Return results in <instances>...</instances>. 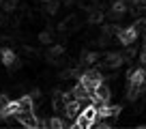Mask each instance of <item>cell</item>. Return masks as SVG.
I'll return each mask as SVG.
<instances>
[{"label":"cell","instance_id":"ba28073f","mask_svg":"<svg viewBox=\"0 0 146 129\" xmlns=\"http://www.w3.org/2000/svg\"><path fill=\"white\" fill-rule=\"evenodd\" d=\"M88 22H90V24H99V22H103V13H101V11H92L90 17H88Z\"/></svg>","mask_w":146,"mask_h":129},{"label":"cell","instance_id":"30bf717a","mask_svg":"<svg viewBox=\"0 0 146 129\" xmlns=\"http://www.w3.org/2000/svg\"><path fill=\"white\" fill-rule=\"evenodd\" d=\"M39 41H41L43 45H50L52 43V35L50 32H41V35H39Z\"/></svg>","mask_w":146,"mask_h":129},{"label":"cell","instance_id":"52a82bcc","mask_svg":"<svg viewBox=\"0 0 146 129\" xmlns=\"http://www.w3.org/2000/svg\"><path fill=\"white\" fill-rule=\"evenodd\" d=\"M64 54V47L60 45V43H54V45H50V56H62Z\"/></svg>","mask_w":146,"mask_h":129},{"label":"cell","instance_id":"6da1fadb","mask_svg":"<svg viewBox=\"0 0 146 129\" xmlns=\"http://www.w3.org/2000/svg\"><path fill=\"white\" fill-rule=\"evenodd\" d=\"M95 120H97V106L95 103H86V106H82V110H80V114L75 116L73 123L80 129H88V127H92Z\"/></svg>","mask_w":146,"mask_h":129},{"label":"cell","instance_id":"277c9868","mask_svg":"<svg viewBox=\"0 0 146 129\" xmlns=\"http://www.w3.org/2000/svg\"><path fill=\"white\" fill-rule=\"evenodd\" d=\"M0 58H2V64H5V67H13L15 60H17L13 50H2V52H0Z\"/></svg>","mask_w":146,"mask_h":129},{"label":"cell","instance_id":"3957f363","mask_svg":"<svg viewBox=\"0 0 146 129\" xmlns=\"http://www.w3.org/2000/svg\"><path fill=\"white\" fill-rule=\"evenodd\" d=\"M103 64H105V69H118V67H123L125 64L123 52H108L103 56Z\"/></svg>","mask_w":146,"mask_h":129},{"label":"cell","instance_id":"8fae6325","mask_svg":"<svg viewBox=\"0 0 146 129\" xmlns=\"http://www.w3.org/2000/svg\"><path fill=\"white\" fill-rule=\"evenodd\" d=\"M140 64H142V67H146V50L140 52Z\"/></svg>","mask_w":146,"mask_h":129},{"label":"cell","instance_id":"5b68a950","mask_svg":"<svg viewBox=\"0 0 146 129\" xmlns=\"http://www.w3.org/2000/svg\"><path fill=\"white\" fill-rule=\"evenodd\" d=\"M112 13H114V15H125V13H127L125 0H114V2H112Z\"/></svg>","mask_w":146,"mask_h":129},{"label":"cell","instance_id":"7a4b0ae2","mask_svg":"<svg viewBox=\"0 0 146 129\" xmlns=\"http://www.w3.org/2000/svg\"><path fill=\"white\" fill-rule=\"evenodd\" d=\"M116 37H118V41L123 43V47L127 45H133V43L137 41V28L135 26H127V28H116Z\"/></svg>","mask_w":146,"mask_h":129},{"label":"cell","instance_id":"8992f818","mask_svg":"<svg viewBox=\"0 0 146 129\" xmlns=\"http://www.w3.org/2000/svg\"><path fill=\"white\" fill-rule=\"evenodd\" d=\"M82 60H84V64L92 67V64H97V60H99V54H97V52H84Z\"/></svg>","mask_w":146,"mask_h":129},{"label":"cell","instance_id":"9c48e42d","mask_svg":"<svg viewBox=\"0 0 146 129\" xmlns=\"http://www.w3.org/2000/svg\"><path fill=\"white\" fill-rule=\"evenodd\" d=\"M47 125H50V127H56V129H60V127H64V123L60 118H56V116H52L50 120H47Z\"/></svg>","mask_w":146,"mask_h":129}]
</instances>
